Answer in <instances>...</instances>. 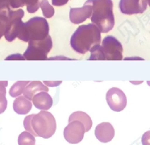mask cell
Masks as SVG:
<instances>
[{"label": "cell", "instance_id": "1", "mask_svg": "<svg viewBox=\"0 0 150 145\" xmlns=\"http://www.w3.org/2000/svg\"><path fill=\"white\" fill-rule=\"evenodd\" d=\"M23 127L26 132L34 136L49 139L55 133L57 122L51 113L42 110L36 115L33 114L27 116L23 120Z\"/></svg>", "mask_w": 150, "mask_h": 145}, {"label": "cell", "instance_id": "2", "mask_svg": "<svg viewBox=\"0 0 150 145\" xmlns=\"http://www.w3.org/2000/svg\"><path fill=\"white\" fill-rule=\"evenodd\" d=\"M100 43L101 32L94 23L79 26L70 39L72 48L79 54H85Z\"/></svg>", "mask_w": 150, "mask_h": 145}, {"label": "cell", "instance_id": "3", "mask_svg": "<svg viewBox=\"0 0 150 145\" xmlns=\"http://www.w3.org/2000/svg\"><path fill=\"white\" fill-rule=\"evenodd\" d=\"M92 6V23L98 28L101 33H108L114 28L115 17L111 0H87Z\"/></svg>", "mask_w": 150, "mask_h": 145}, {"label": "cell", "instance_id": "4", "mask_svg": "<svg viewBox=\"0 0 150 145\" xmlns=\"http://www.w3.org/2000/svg\"><path fill=\"white\" fill-rule=\"evenodd\" d=\"M49 26L45 18L34 17L25 23H23L18 35L22 41L40 40L49 35Z\"/></svg>", "mask_w": 150, "mask_h": 145}, {"label": "cell", "instance_id": "5", "mask_svg": "<svg viewBox=\"0 0 150 145\" xmlns=\"http://www.w3.org/2000/svg\"><path fill=\"white\" fill-rule=\"evenodd\" d=\"M52 48V38L49 35L44 40L28 42V47L23 56L25 60H48V54Z\"/></svg>", "mask_w": 150, "mask_h": 145}, {"label": "cell", "instance_id": "6", "mask_svg": "<svg viewBox=\"0 0 150 145\" xmlns=\"http://www.w3.org/2000/svg\"><path fill=\"white\" fill-rule=\"evenodd\" d=\"M101 48L105 60L119 61L123 59V46L114 36H106L102 40Z\"/></svg>", "mask_w": 150, "mask_h": 145}, {"label": "cell", "instance_id": "7", "mask_svg": "<svg viewBox=\"0 0 150 145\" xmlns=\"http://www.w3.org/2000/svg\"><path fill=\"white\" fill-rule=\"evenodd\" d=\"M24 16L23 10L18 11H9L7 12V24L5 38L7 41H13L15 39L18 37L19 32L23 25L21 19Z\"/></svg>", "mask_w": 150, "mask_h": 145}, {"label": "cell", "instance_id": "8", "mask_svg": "<svg viewBox=\"0 0 150 145\" xmlns=\"http://www.w3.org/2000/svg\"><path fill=\"white\" fill-rule=\"evenodd\" d=\"M85 133L86 129L83 123L78 120L69 122L68 126L64 129L65 140L72 144H76L82 141Z\"/></svg>", "mask_w": 150, "mask_h": 145}, {"label": "cell", "instance_id": "9", "mask_svg": "<svg viewBox=\"0 0 150 145\" xmlns=\"http://www.w3.org/2000/svg\"><path fill=\"white\" fill-rule=\"evenodd\" d=\"M108 106L115 112H120L126 107L127 98L125 93L119 88L113 87L108 90L106 94Z\"/></svg>", "mask_w": 150, "mask_h": 145}, {"label": "cell", "instance_id": "10", "mask_svg": "<svg viewBox=\"0 0 150 145\" xmlns=\"http://www.w3.org/2000/svg\"><path fill=\"white\" fill-rule=\"evenodd\" d=\"M147 0H120L119 8L123 14L136 15L141 14L147 9Z\"/></svg>", "mask_w": 150, "mask_h": 145}, {"label": "cell", "instance_id": "11", "mask_svg": "<svg viewBox=\"0 0 150 145\" xmlns=\"http://www.w3.org/2000/svg\"><path fill=\"white\" fill-rule=\"evenodd\" d=\"M92 15V6L87 3H84V6L79 8H70L69 19L73 23L79 24L84 22L85 20L91 18Z\"/></svg>", "mask_w": 150, "mask_h": 145}, {"label": "cell", "instance_id": "12", "mask_svg": "<svg viewBox=\"0 0 150 145\" xmlns=\"http://www.w3.org/2000/svg\"><path fill=\"white\" fill-rule=\"evenodd\" d=\"M95 137L102 143H108L115 136V129L110 122H102L95 127Z\"/></svg>", "mask_w": 150, "mask_h": 145}, {"label": "cell", "instance_id": "13", "mask_svg": "<svg viewBox=\"0 0 150 145\" xmlns=\"http://www.w3.org/2000/svg\"><path fill=\"white\" fill-rule=\"evenodd\" d=\"M49 88L45 86L40 81H30L23 90V96L26 97L28 99L33 101V97L40 92H48Z\"/></svg>", "mask_w": 150, "mask_h": 145}, {"label": "cell", "instance_id": "14", "mask_svg": "<svg viewBox=\"0 0 150 145\" xmlns=\"http://www.w3.org/2000/svg\"><path fill=\"white\" fill-rule=\"evenodd\" d=\"M53 100L48 92H40L33 98V104L37 109L48 110L52 106Z\"/></svg>", "mask_w": 150, "mask_h": 145}, {"label": "cell", "instance_id": "15", "mask_svg": "<svg viewBox=\"0 0 150 145\" xmlns=\"http://www.w3.org/2000/svg\"><path fill=\"white\" fill-rule=\"evenodd\" d=\"M33 105V102L26 97L19 96L14 101L13 109L19 115H27L32 110Z\"/></svg>", "mask_w": 150, "mask_h": 145}, {"label": "cell", "instance_id": "16", "mask_svg": "<svg viewBox=\"0 0 150 145\" xmlns=\"http://www.w3.org/2000/svg\"><path fill=\"white\" fill-rule=\"evenodd\" d=\"M10 5L14 8L27 5L28 11L29 13H34L39 9L40 3L39 0H10Z\"/></svg>", "mask_w": 150, "mask_h": 145}, {"label": "cell", "instance_id": "17", "mask_svg": "<svg viewBox=\"0 0 150 145\" xmlns=\"http://www.w3.org/2000/svg\"><path fill=\"white\" fill-rule=\"evenodd\" d=\"M75 120L80 121L83 123V125L85 127L86 132H88L91 128L92 120L91 117L86 113L83 112V111H76V112L71 114L69 118L68 122H70L72 121H75Z\"/></svg>", "mask_w": 150, "mask_h": 145}, {"label": "cell", "instance_id": "18", "mask_svg": "<svg viewBox=\"0 0 150 145\" xmlns=\"http://www.w3.org/2000/svg\"><path fill=\"white\" fill-rule=\"evenodd\" d=\"M8 85L7 81H0V114L6 110L7 107V100L6 98V87Z\"/></svg>", "mask_w": 150, "mask_h": 145}, {"label": "cell", "instance_id": "19", "mask_svg": "<svg viewBox=\"0 0 150 145\" xmlns=\"http://www.w3.org/2000/svg\"><path fill=\"white\" fill-rule=\"evenodd\" d=\"M28 83H30L29 81H18L14 84L10 89V95L12 98H17L20 96L23 92L24 88Z\"/></svg>", "mask_w": 150, "mask_h": 145}, {"label": "cell", "instance_id": "20", "mask_svg": "<svg viewBox=\"0 0 150 145\" xmlns=\"http://www.w3.org/2000/svg\"><path fill=\"white\" fill-rule=\"evenodd\" d=\"M19 145H35L36 139L35 136L28 132H22L18 138Z\"/></svg>", "mask_w": 150, "mask_h": 145}, {"label": "cell", "instance_id": "21", "mask_svg": "<svg viewBox=\"0 0 150 145\" xmlns=\"http://www.w3.org/2000/svg\"><path fill=\"white\" fill-rule=\"evenodd\" d=\"M40 7L42 9V12L45 18H51L54 15V9L48 2V0H41L40 1Z\"/></svg>", "mask_w": 150, "mask_h": 145}, {"label": "cell", "instance_id": "22", "mask_svg": "<svg viewBox=\"0 0 150 145\" xmlns=\"http://www.w3.org/2000/svg\"><path fill=\"white\" fill-rule=\"evenodd\" d=\"M90 52H91V57L89 58V60H91V61H92V60H105L100 45L94 46L90 50Z\"/></svg>", "mask_w": 150, "mask_h": 145}, {"label": "cell", "instance_id": "23", "mask_svg": "<svg viewBox=\"0 0 150 145\" xmlns=\"http://www.w3.org/2000/svg\"><path fill=\"white\" fill-rule=\"evenodd\" d=\"M7 12L0 13V39L5 35L6 32L7 24Z\"/></svg>", "mask_w": 150, "mask_h": 145}, {"label": "cell", "instance_id": "24", "mask_svg": "<svg viewBox=\"0 0 150 145\" xmlns=\"http://www.w3.org/2000/svg\"><path fill=\"white\" fill-rule=\"evenodd\" d=\"M142 145H150V131L144 132L141 138Z\"/></svg>", "mask_w": 150, "mask_h": 145}, {"label": "cell", "instance_id": "25", "mask_svg": "<svg viewBox=\"0 0 150 145\" xmlns=\"http://www.w3.org/2000/svg\"><path fill=\"white\" fill-rule=\"evenodd\" d=\"M6 60L8 61V60H25V58L23 57V55L19 54V53H15V54L10 55L8 56Z\"/></svg>", "mask_w": 150, "mask_h": 145}, {"label": "cell", "instance_id": "26", "mask_svg": "<svg viewBox=\"0 0 150 145\" xmlns=\"http://www.w3.org/2000/svg\"><path fill=\"white\" fill-rule=\"evenodd\" d=\"M44 83L45 84L46 86L56 87L60 86L62 83V81H45Z\"/></svg>", "mask_w": 150, "mask_h": 145}, {"label": "cell", "instance_id": "27", "mask_svg": "<svg viewBox=\"0 0 150 145\" xmlns=\"http://www.w3.org/2000/svg\"><path fill=\"white\" fill-rule=\"evenodd\" d=\"M69 0H52V4L53 6H61L68 3Z\"/></svg>", "mask_w": 150, "mask_h": 145}, {"label": "cell", "instance_id": "28", "mask_svg": "<svg viewBox=\"0 0 150 145\" xmlns=\"http://www.w3.org/2000/svg\"><path fill=\"white\" fill-rule=\"evenodd\" d=\"M52 59H65V60H72V59H69V58L64 57H51L50 60H52Z\"/></svg>", "mask_w": 150, "mask_h": 145}, {"label": "cell", "instance_id": "29", "mask_svg": "<svg viewBox=\"0 0 150 145\" xmlns=\"http://www.w3.org/2000/svg\"><path fill=\"white\" fill-rule=\"evenodd\" d=\"M131 82L134 84H138V83H141L142 81H140V82H139V81H131Z\"/></svg>", "mask_w": 150, "mask_h": 145}, {"label": "cell", "instance_id": "30", "mask_svg": "<svg viewBox=\"0 0 150 145\" xmlns=\"http://www.w3.org/2000/svg\"><path fill=\"white\" fill-rule=\"evenodd\" d=\"M147 3H148V5L150 6V0H147Z\"/></svg>", "mask_w": 150, "mask_h": 145}, {"label": "cell", "instance_id": "31", "mask_svg": "<svg viewBox=\"0 0 150 145\" xmlns=\"http://www.w3.org/2000/svg\"></svg>", "mask_w": 150, "mask_h": 145}]
</instances>
